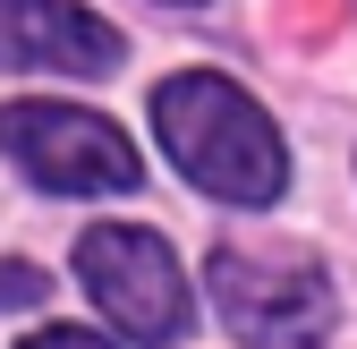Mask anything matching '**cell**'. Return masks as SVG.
I'll use <instances>...</instances> for the list:
<instances>
[{
	"instance_id": "6da1fadb",
	"label": "cell",
	"mask_w": 357,
	"mask_h": 349,
	"mask_svg": "<svg viewBox=\"0 0 357 349\" xmlns=\"http://www.w3.org/2000/svg\"><path fill=\"white\" fill-rule=\"evenodd\" d=\"M153 137L221 205H273L289 188L281 128L264 119V103H247L238 85L213 77V68H188V77H162L153 85Z\"/></svg>"
},
{
	"instance_id": "52a82bcc",
	"label": "cell",
	"mask_w": 357,
	"mask_h": 349,
	"mask_svg": "<svg viewBox=\"0 0 357 349\" xmlns=\"http://www.w3.org/2000/svg\"><path fill=\"white\" fill-rule=\"evenodd\" d=\"M17 349H111L102 332H85V324H43V332H26Z\"/></svg>"
},
{
	"instance_id": "277c9868",
	"label": "cell",
	"mask_w": 357,
	"mask_h": 349,
	"mask_svg": "<svg viewBox=\"0 0 357 349\" xmlns=\"http://www.w3.org/2000/svg\"><path fill=\"white\" fill-rule=\"evenodd\" d=\"M77 281L94 290V307L128 332V341H178L188 332V273H178V255L162 230L145 222H102V230H85L77 239Z\"/></svg>"
},
{
	"instance_id": "ba28073f",
	"label": "cell",
	"mask_w": 357,
	"mask_h": 349,
	"mask_svg": "<svg viewBox=\"0 0 357 349\" xmlns=\"http://www.w3.org/2000/svg\"><path fill=\"white\" fill-rule=\"evenodd\" d=\"M178 9H196V0H178Z\"/></svg>"
},
{
	"instance_id": "8992f818",
	"label": "cell",
	"mask_w": 357,
	"mask_h": 349,
	"mask_svg": "<svg viewBox=\"0 0 357 349\" xmlns=\"http://www.w3.org/2000/svg\"><path fill=\"white\" fill-rule=\"evenodd\" d=\"M43 298H52V273L9 255V265H0V307H43Z\"/></svg>"
},
{
	"instance_id": "3957f363",
	"label": "cell",
	"mask_w": 357,
	"mask_h": 349,
	"mask_svg": "<svg viewBox=\"0 0 357 349\" xmlns=\"http://www.w3.org/2000/svg\"><path fill=\"white\" fill-rule=\"evenodd\" d=\"M0 154L52 196H128L145 179L137 145L77 103H0Z\"/></svg>"
},
{
	"instance_id": "5b68a950",
	"label": "cell",
	"mask_w": 357,
	"mask_h": 349,
	"mask_svg": "<svg viewBox=\"0 0 357 349\" xmlns=\"http://www.w3.org/2000/svg\"><path fill=\"white\" fill-rule=\"evenodd\" d=\"M0 60L111 77L119 68V34L85 9V0H0Z\"/></svg>"
},
{
	"instance_id": "7a4b0ae2",
	"label": "cell",
	"mask_w": 357,
	"mask_h": 349,
	"mask_svg": "<svg viewBox=\"0 0 357 349\" xmlns=\"http://www.w3.org/2000/svg\"><path fill=\"white\" fill-rule=\"evenodd\" d=\"M213 307L255 349H315L332 332V281L298 247H213Z\"/></svg>"
}]
</instances>
